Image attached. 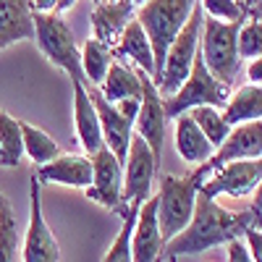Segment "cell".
Returning <instances> with one entry per match:
<instances>
[{
	"label": "cell",
	"instance_id": "obj_38",
	"mask_svg": "<svg viewBox=\"0 0 262 262\" xmlns=\"http://www.w3.org/2000/svg\"><path fill=\"white\" fill-rule=\"evenodd\" d=\"M236 3H238V6H242V8H247V11H252L254 6L259 8V0H236Z\"/></svg>",
	"mask_w": 262,
	"mask_h": 262
},
{
	"label": "cell",
	"instance_id": "obj_12",
	"mask_svg": "<svg viewBox=\"0 0 262 262\" xmlns=\"http://www.w3.org/2000/svg\"><path fill=\"white\" fill-rule=\"evenodd\" d=\"M259 179H262L259 160H233V163H226L223 168H217L215 173H210L202 181L200 191L210 196V200H217L221 194L247 196V194H254V189H259Z\"/></svg>",
	"mask_w": 262,
	"mask_h": 262
},
{
	"label": "cell",
	"instance_id": "obj_33",
	"mask_svg": "<svg viewBox=\"0 0 262 262\" xmlns=\"http://www.w3.org/2000/svg\"><path fill=\"white\" fill-rule=\"evenodd\" d=\"M139 105H142V100L128 97V100H121V102H116L113 107L118 111V116H121L123 121H128L131 126H134V121H137V116H139Z\"/></svg>",
	"mask_w": 262,
	"mask_h": 262
},
{
	"label": "cell",
	"instance_id": "obj_9",
	"mask_svg": "<svg viewBox=\"0 0 262 262\" xmlns=\"http://www.w3.org/2000/svg\"><path fill=\"white\" fill-rule=\"evenodd\" d=\"M21 259L24 262H60V247L45 221V215H42V181H37V176H32L29 181V226H27Z\"/></svg>",
	"mask_w": 262,
	"mask_h": 262
},
{
	"label": "cell",
	"instance_id": "obj_29",
	"mask_svg": "<svg viewBox=\"0 0 262 262\" xmlns=\"http://www.w3.org/2000/svg\"><path fill=\"white\" fill-rule=\"evenodd\" d=\"M236 53L238 58H247V60H254L262 55V21H259V8H254L244 24L238 27V34H236Z\"/></svg>",
	"mask_w": 262,
	"mask_h": 262
},
{
	"label": "cell",
	"instance_id": "obj_39",
	"mask_svg": "<svg viewBox=\"0 0 262 262\" xmlns=\"http://www.w3.org/2000/svg\"><path fill=\"white\" fill-rule=\"evenodd\" d=\"M131 6H142V3H147V0H128Z\"/></svg>",
	"mask_w": 262,
	"mask_h": 262
},
{
	"label": "cell",
	"instance_id": "obj_16",
	"mask_svg": "<svg viewBox=\"0 0 262 262\" xmlns=\"http://www.w3.org/2000/svg\"><path fill=\"white\" fill-rule=\"evenodd\" d=\"M134 16H137V6H131L128 0H102L100 6H95L90 16L95 39L113 50L118 37L128 27V21H134Z\"/></svg>",
	"mask_w": 262,
	"mask_h": 262
},
{
	"label": "cell",
	"instance_id": "obj_25",
	"mask_svg": "<svg viewBox=\"0 0 262 262\" xmlns=\"http://www.w3.org/2000/svg\"><path fill=\"white\" fill-rule=\"evenodd\" d=\"M21 142H24L27 158L37 165H45V163H50L60 155L58 142L48 134V131H42L32 123H21Z\"/></svg>",
	"mask_w": 262,
	"mask_h": 262
},
{
	"label": "cell",
	"instance_id": "obj_35",
	"mask_svg": "<svg viewBox=\"0 0 262 262\" xmlns=\"http://www.w3.org/2000/svg\"><path fill=\"white\" fill-rule=\"evenodd\" d=\"M259 76H262V60L254 58L247 66V79H249V84H259Z\"/></svg>",
	"mask_w": 262,
	"mask_h": 262
},
{
	"label": "cell",
	"instance_id": "obj_15",
	"mask_svg": "<svg viewBox=\"0 0 262 262\" xmlns=\"http://www.w3.org/2000/svg\"><path fill=\"white\" fill-rule=\"evenodd\" d=\"M86 92H90V100L95 105V111H97V121H100V131H102V142L105 147L113 152V155L118 158V163L123 165L126 160V152H128V142H131V123L123 121L118 116V111L107 102L97 86H86Z\"/></svg>",
	"mask_w": 262,
	"mask_h": 262
},
{
	"label": "cell",
	"instance_id": "obj_6",
	"mask_svg": "<svg viewBox=\"0 0 262 262\" xmlns=\"http://www.w3.org/2000/svg\"><path fill=\"white\" fill-rule=\"evenodd\" d=\"M196 191H200V184H196L191 176H163L160 191L155 194L163 247L189 226L191 212H194Z\"/></svg>",
	"mask_w": 262,
	"mask_h": 262
},
{
	"label": "cell",
	"instance_id": "obj_18",
	"mask_svg": "<svg viewBox=\"0 0 262 262\" xmlns=\"http://www.w3.org/2000/svg\"><path fill=\"white\" fill-rule=\"evenodd\" d=\"M32 0H0V50L34 39Z\"/></svg>",
	"mask_w": 262,
	"mask_h": 262
},
{
	"label": "cell",
	"instance_id": "obj_8",
	"mask_svg": "<svg viewBox=\"0 0 262 262\" xmlns=\"http://www.w3.org/2000/svg\"><path fill=\"white\" fill-rule=\"evenodd\" d=\"M262 158V123L259 121H249L242 126H233L231 134L221 142V147L212 149V155L207 163L196 165V170L191 173V179L202 186V181L215 173L217 168H223L226 163L233 160H259Z\"/></svg>",
	"mask_w": 262,
	"mask_h": 262
},
{
	"label": "cell",
	"instance_id": "obj_23",
	"mask_svg": "<svg viewBox=\"0 0 262 262\" xmlns=\"http://www.w3.org/2000/svg\"><path fill=\"white\" fill-rule=\"evenodd\" d=\"M262 118V90L259 84H244L242 90H236V95L228 97L226 111H223V121L233 128L249 121H259Z\"/></svg>",
	"mask_w": 262,
	"mask_h": 262
},
{
	"label": "cell",
	"instance_id": "obj_36",
	"mask_svg": "<svg viewBox=\"0 0 262 262\" xmlns=\"http://www.w3.org/2000/svg\"><path fill=\"white\" fill-rule=\"evenodd\" d=\"M55 3H58V0H32V8L37 13H53L55 11Z\"/></svg>",
	"mask_w": 262,
	"mask_h": 262
},
{
	"label": "cell",
	"instance_id": "obj_30",
	"mask_svg": "<svg viewBox=\"0 0 262 262\" xmlns=\"http://www.w3.org/2000/svg\"><path fill=\"white\" fill-rule=\"evenodd\" d=\"M18 249V226L8 196L0 191V262H16Z\"/></svg>",
	"mask_w": 262,
	"mask_h": 262
},
{
	"label": "cell",
	"instance_id": "obj_2",
	"mask_svg": "<svg viewBox=\"0 0 262 262\" xmlns=\"http://www.w3.org/2000/svg\"><path fill=\"white\" fill-rule=\"evenodd\" d=\"M194 6H196V0H147V3L139 6L134 18L144 29L149 48H152V58H155V76H152V81L160 79L165 53L189 21Z\"/></svg>",
	"mask_w": 262,
	"mask_h": 262
},
{
	"label": "cell",
	"instance_id": "obj_32",
	"mask_svg": "<svg viewBox=\"0 0 262 262\" xmlns=\"http://www.w3.org/2000/svg\"><path fill=\"white\" fill-rule=\"evenodd\" d=\"M242 242L247 244L249 257H252L254 262H259V259H262V233H259V228H247L244 236H242Z\"/></svg>",
	"mask_w": 262,
	"mask_h": 262
},
{
	"label": "cell",
	"instance_id": "obj_34",
	"mask_svg": "<svg viewBox=\"0 0 262 262\" xmlns=\"http://www.w3.org/2000/svg\"><path fill=\"white\" fill-rule=\"evenodd\" d=\"M226 249H228V262H254V259L249 257V249H247V244L242 242V238H233V242H228Z\"/></svg>",
	"mask_w": 262,
	"mask_h": 262
},
{
	"label": "cell",
	"instance_id": "obj_21",
	"mask_svg": "<svg viewBox=\"0 0 262 262\" xmlns=\"http://www.w3.org/2000/svg\"><path fill=\"white\" fill-rule=\"evenodd\" d=\"M97 90L111 105H116L121 100H128V97L142 100V71L116 58Z\"/></svg>",
	"mask_w": 262,
	"mask_h": 262
},
{
	"label": "cell",
	"instance_id": "obj_40",
	"mask_svg": "<svg viewBox=\"0 0 262 262\" xmlns=\"http://www.w3.org/2000/svg\"><path fill=\"white\" fill-rule=\"evenodd\" d=\"M168 262H179V257H168Z\"/></svg>",
	"mask_w": 262,
	"mask_h": 262
},
{
	"label": "cell",
	"instance_id": "obj_26",
	"mask_svg": "<svg viewBox=\"0 0 262 262\" xmlns=\"http://www.w3.org/2000/svg\"><path fill=\"white\" fill-rule=\"evenodd\" d=\"M24 158V142H21V121L0 111V165L16 168Z\"/></svg>",
	"mask_w": 262,
	"mask_h": 262
},
{
	"label": "cell",
	"instance_id": "obj_20",
	"mask_svg": "<svg viewBox=\"0 0 262 262\" xmlns=\"http://www.w3.org/2000/svg\"><path fill=\"white\" fill-rule=\"evenodd\" d=\"M113 55L118 60H131L134 69H139L142 74H147L149 79L155 76V58H152V48H149V39L144 34V29L139 27V21H128V27L123 29V34L118 37Z\"/></svg>",
	"mask_w": 262,
	"mask_h": 262
},
{
	"label": "cell",
	"instance_id": "obj_37",
	"mask_svg": "<svg viewBox=\"0 0 262 262\" xmlns=\"http://www.w3.org/2000/svg\"><path fill=\"white\" fill-rule=\"evenodd\" d=\"M74 6H76V0H58L53 13H58V16H60V13H66V11H71Z\"/></svg>",
	"mask_w": 262,
	"mask_h": 262
},
{
	"label": "cell",
	"instance_id": "obj_11",
	"mask_svg": "<svg viewBox=\"0 0 262 262\" xmlns=\"http://www.w3.org/2000/svg\"><path fill=\"white\" fill-rule=\"evenodd\" d=\"M158 160L152 158L149 147L139 134H131L128 152L123 160V205L126 202H144L152 196V181L158 173Z\"/></svg>",
	"mask_w": 262,
	"mask_h": 262
},
{
	"label": "cell",
	"instance_id": "obj_22",
	"mask_svg": "<svg viewBox=\"0 0 262 262\" xmlns=\"http://www.w3.org/2000/svg\"><path fill=\"white\" fill-rule=\"evenodd\" d=\"M176 152L191 165H202L212 155V144L202 137V131L189 118V113L176 118Z\"/></svg>",
	"mask_w": 262,
	"mask_h": 262
},
{
	"label": "cell",
	"instance_id": "obj_4",
	"mask_svg": "<svg viewBox=\"0 0 262 262\" xmlns=\"http://www.w3.org/2000/svg\"><path fill=\"white\" fill-rule=\"evenodd\" d=\"M228 97H231V86L221 84L207 71L200 50H196L186 81L170 97L163 100V113L170 121V118H179V116L189 113L191 107H202V105H207V107H226Z\"/></svg>",
	"mask_w": 262,
	"mask_h": 262
},
{
	"label": "cell",
	"instance_id": "obj_5",
	"mask_svg": "<svg viewBox=\"0 0 262 262\" xmlns=\"http://www.w3.org/2000/svg\"><path fill=\"white\" fill-rule=\"evenodd\" d=\"M34 21V42L53 66L69 74L71 81H79L86 86V79L81 74V55L79 45L74 39V32L58 13H37L32 16Z\"/></svg>",
	"mask_w": 262,
	"mask_h": 262
},
{
	"label": "cell",
	"instance_id": "obj_19",
	"mask_svg": "<svg viewBox=\"0 0 262 262\" xmlns=\"http://www.w3.org/2000/svg\"><path fill=\"white\" fill-rule=\"evenodd\" d=\"M71 84H74V123H76V137H79V144L86 152V158H92L97 149L105 147L102 131H100V121H97V111H95V105L90 100L86 86L79 84V81H71Z\"/></svg>",
	"mask_w": 262,
	"mask_h": 262
},
{
	"label": "cell",
	"instance_id": "obj_31",
	"mask_svg": "<svg viewBox=\"0 0 262 262\" xmlns=\"http://www.w3.org/2000/svg\"><path fill=\"white\" fill-rule=\"evenodd\" d=\"M196 3H200V8H202L205 16L217 18V21H244L254 11V8L252 11L242 8L236 0H196Z\"/></svg>",
	"mask_w": 262,
	"mask_h": 262
},
{
	"label": "cell",
	"instance_id": "obj_10",
	"mask_svg": "<svg viewBox=\"0 0 262 262\" xmlns=\"http://www.w3.org/2000/svg\"><path fill=\"white\" fill-rule=\"evenodd\" d=\"M90 160H92V184L84 189L86 196L121 215L126 207L123 205V165L107 147L97 149Z\"/></svg>",
	"mask_w": 262,
	"mask_h": 262
},
{
	"label": "cell",
	"instance_id": "obj_14",
	"mask_svg": "<svg viewBox=\"0 0 262 262\" xmlns=\"http://www.w3.org/2000/svg\"><path fill=\"white\" fill-rule=\"evenodd\" d=\"M163 257V236L158 226L155 194L139 205L137 223L131 231V262H158Z\"/></svg>",
	"mask_w": 262,
	"mask_h": 262
},
{
	"label": "cell",
	"instance_id": "obj_27",
	"mask_svg": "<svg viewBox=\"0 0 262 262\" xmlns=\"http://www.w3.org/2000/svg\"><path fill=\"white\" fill-rule=\"evenodd\" d=\"M189 118L196 123V128L202 131V137L212 144V149L221 147V142L231 134V126L223 121V113L217 111V107H207V105L191 107V111H189Z\"/></svg>",
	"mask_w": 262,
	"mask_h": 262
},
{
	"label": "cell",
	"instance_id": "obj_13",
	"mask_svg": "<svg viewBox=\"0 0 262 262\" xmlns=\"http://www.w3.org/2000/svg\"><path fill=\"white\" fill-rule=\"evenodd\" d=\"M137 134L144 139L149 147L152 158L160 163L163 158V144H165V126L168 118L163 113V97L158 92L155 81L147 74H142V105H139V116H137Z\"/></svg>",
	"mask_w": 262,
	"mask_h": 262
},
{
	"label": "cell",
	"instance_id": "obj_1",
	"mask_svg": "<svg viewBox=\"0 0 262 262\" xmlns=\"http://www.w3.org/2000/svg\"><path fill=\"white\" fill-rule=\"evenodd\" d=\"M247 228H259V189H254V200L244 212H228L215 200L196 191L189 226L163 247V254L165 257L200 254L212 247H223L233 238H242Z\"/></svg>",
	"mask_w": 262,
	"mask_h": 262
},
{
	"label": "cell",
	"instance_id": "obj_7",
	"mask_svg": "<svg viewBox=\"0 0 262 262\" xmlns=\"http://www.w3.org/2000/svg\"><path fill=\"white\" fill-rule=\"evenodd\" d=\"M202 8L200 3L194 6L189 21L184 24V29L179 32V37L170 42V48L165 53V60H163V71H160V79L155 81L160 97H170L179 86L186 81L189 71H191V63H194V55L200 50V34H202Z\"/></svg>",
	"mask_w": 262,
	"mask_h": 262
},
{
	"label": "cell",
	"instance_id": "obj_24",
	"mask_svg": "<svg viewBox=\"0 0 262 262\" xmlns=\"http://www.w3.org/2000/svg\"><path fill=\"white\" fill-rule=\"evenodd\" d=\"M79 55H81V74L86 79V86H100L107 69H111V63L116 60L113 50L102 45V42H97L95 37H90L79 48Z\"/></svg>",
	"mask_w": 262,
	"mask_h": 262
},
{
	"label": "cell",
	"instance_id": "obj_17",
	"mask_svg": "<svg viewBox=\"0 0 262 262\" xmlns=\"http://www.w3.org/2000/svg\"><path fill=\"white\" fill-rule=\"evenodd\" d=\"M37 181L60 184L71 189H86L92 184V160L86 155H58L55 160L39 165Z\"/></svg>",
	"mask_w": 262,
	"mask_h": 262
},
{
	"label": "cell",
	"instance_id": "obj_28",
	"mask_svg": "<svg viewBox=\"0 0 262 262\" xmlns=\"http://www.w3.org/2000/svg\"><path fill=\"white\" fill-rule=\"evenodd\" d=\"M139 205L142 202H126L123 212H121V231L116 236L113 247L105 252L102 262H131V231H134V223H137V212H139Z\"/></svg>",
	"mask_w": 262,
	"mask_h": 262
},
{
	"label": "cell",
	"instance_id": "obj_3",
	"mask_svg": "<svg viewBox=\"0 0 262 262\" xmlns=\"http://www.w3.org/2000/svg\"><path fill=\"white\" fill-rule=\"evenodd\" d=\"M242 24L244 21H217L210 16L202 18L200 55L207 66V71L226 86H233L244 63L236 53V34Z\"/></svg>",
	"mask_w": 262,
	"mask_h": 262
},
{
	"label": "cell",
	"instance_id": "obj_41",
	"mask_svg": "<svg viewBox=\"0 0 262 262\" xmlns=\"http://www.w3.org/2000/svg\"><path fill=\"white\" fill-rule=\"evenodd\" d=\"M92 3H95V6H100V3H102V0H92Z\"/></svg>",
	"mask_w": 262,
	"mask_h": 262
}]
</instances>
